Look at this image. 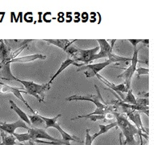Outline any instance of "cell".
Here are the masks:
<instances>
[{
	"instance_id": "obj_1",
	"label": "cell",
	"mask_w": 160,
	"mask_h": 145,
	"mask_svg": "<svg viewBox=\"0 0 160 145\" xmlns=\"http://www.w3.org/2000/svg\"><path fill=\"white\" fill-rule=\"evenodd\" d=\"M115 118L116 120L117 126H118L122 133L126 138V144L128 145H135V136L136 134H138V130L136 128V127L132 125L130 123L128 118L124 116L123 115L118 114V113L115 112Z\"/></svg>"
},
{
	"instance_id": "obj_2",
	"label": "cell",
	"mask_w": 160,
	"mask_h": 145,
	"mask_svg": "<svg viewBox=\"0 0 160 145\" xmlns=\"http://www.w3.org/2000/svg\"><path fill=\"white\" fill-rule=\"evenodd\" d=\"M97 42L99 44V51L92 57L91 62L101 58H108V60H110L111 63L129 62L131 60V58L118 56L115 53H113V48L111 47V44L106 39H97Z\"/></svg>"
},
{
	"instance_id": "obj_3",
	"label": "cell",
	"mask_w": 160,
	"mask_h": 145,
	"mask_svg": "<svg viewBox=\"0 0 160 145\" xmlns=\"http://www.w3.org/2000/svg\"><path fill=\"white\" fill-rule=\"evenodd\" d=\"M17 81L21 83L24 86L27 94H29L31 96H34L40 103L44 102L43 98L44 96H45L44 92L47 90H49L51 88V87L48 86V84H35V83H34L32 81H26V80H19V79H17Z\"/></svg>"
},
{
	"instance_id": "obj_4",
	"label": "cell",
	"mask_w": 160,
	"mask_h": 145,
	"mask_svg": "<svg viewBox=\"0 0 160 145\" xmlns=\"http://www.w3.org/2000/svg\"><path fill=\"white\" fill-rule=\"evenodd\" d=\"M95 87L96 88L97 96L94 95H86V96H71L68 98H67L68 101H73V100H83V101H91L95 103L96 106V108H103L108 105V103H106L102 97L101 96L100 91L98 90V87L97 85H95Z\"/></svg>"
},
{
	"instance_id": "obj_5",
	"label": "cell",
	"mask_w": 160,
	"mask_h": 145,
	"mask_svg": "<svg viewBox=\"0 0 160 145\" xmlns=\"http://www.w3.org/2000/svg\"><path fill=\"white\" fill-rule=\"evenodd\" d=\"M138 49L135 48V51H134V54H133V56L131 58V65L130 67H128V68H127L125 70L123 73H122L121 75H119L118 76V78H123L125 80V85L126 88L128 90L131 89V79H132L133 75L135 73V71H136V66L137 63H138Z\"/></svg>"
},
{
	"instance_id": "obj_6",
	"label": "cell",
	"mask_w": 160,
	"mask_h": 145,
	"mask_svg": "<svg viewBox=\"0 0 160 145\" xmlns=\"http://www.w3.org/2000/svg\"><path fill=\"white\" fill-rule=\"evenodd\" d=\"M111 64H112V63L108 60L107 61L103 62V63L88 64V65L82 66L79 69L77 70V71H83L87 78H91V77L97 75L100 71H102V69L105 68L106 67H108Z\"/></svg>"
},
{
	"instance_id": "obj_7",
	"label": "cell",
	"mask_w": 160,
	"mask_h": 145,
	"mask_svg": "<svg viewBox=\"0 0 160 145\" xmlns=\"http://www.w3.org/2000/svg\"><path fill=\"white\" fill-rule=\"evenodd\" d=\"M28 133H29L30 136H31V140H38L41 139L43 140H50L51 142H55V143H59L62 145H64L63 141L59 139H56V138L52 137L50 136L45 129L42 128H37V127H30L28 129Z\"/></svg>"
},
{
	"instance_id": "obj_8",
	"label": "cell",
	"mask_w": 160,
	"mask_h": 145,
	"mask_svg": "<svg viewBox=\"0 0 160 145\" xmlns=\"http://www.w3.org/2000/svg\"><path fill=\"white\" fill-rule=\"evenodd\" d=\"M0 84L2 85V87L0 88V91H1V92L13 93V94L15 95V96H16L18 100H21V101H22V103H23L24 104L27 106V107H28V108H29V110L31 111V112H32L33 114H37V111H35V110H33V109L31 108V107L29 105V104H28V102H27V100H26L25 99L23 98V96H22V93H26V94H27L26 91L22 90V89H23V88H18V87H11V86L7 85V84H3V83H0Z\"/></svg>"
},
{
	"instance_id": "obj_9",
	"label": "cell",
	"mask_w": 160,
	"mask_h": 145,
	"mask_svg": "<svg viewBox=\"0 0 160 145\" xmlns=\"http://www.w3.org/2000/svg\"><path fill=\"white\" fill-rule=\"evenodd\" d=\"M99 51V47H96L92 49L88 50H81L78 49V51L75 55H73V60L75 62L80 61L84 63L83 64L88 65L89 63H91V59L92 57L98 53Z\"/></svg>"
},
{
	"instance_id": "obj_10",
	"label": "cell",
	"mask_w": 160,
	"mask_h": 145,
	"mask_svg": "<svg viewBox=\"0 0 160 145\" xmlns=\"http://www.w3.org/2000/svg\"><path fill=\"white\" fill-rule=\"evenodd\" d=\"M18 127H22V128L27 129V130H28V129L30 128L29 126L21 120L11 123H2V122H0V130L4 132L8 133V134L10 135L14 134V133L15 132V130H16L17 128H18Z\"/></svg>"
},
{
	"instance_id": "obj_11",
	"label": "cell",
	"mask_w": 160,
	"mask_h": 145,
	"mask_svg": "<svg viewBox=\"0 0 160 145\" xmlns=\"http://www.w3.org/2000/svg\"><path fill=\"white\" fill-rule=\"evenodd\" d=\"M122 111L127 114V116H128V118L130 119V120H131L133 123H135V126L136 127V128L138 129V131H142V132H144L145 133L148 134V133L147 132V131L144 129L142 121H141L140 114L138 111H132V110H130V109H123Z\"/></svg>"
},
{
	"instance_id": "obj_12",
	"label": "cell",
	"mask_w": 160,
	"mask_h": 145,
	"mask_svg": "<svg viewBox=\"0 0 160 145\" xmlns=\"http://www.w3.org/2000/svg\"><path fill=\"white\" fill-rule=\"evenodd\" d=\"M96 76H97V78L99 79V80H101V81H102V83H104V84H105L106 85L108 86L110 89H112V90H114V91H115V92L118 93V94L120 96V99H121V100H122V99H123V97H122V93H125V92L128 93V90L127 88H126L125 84H118V85H115V84H111V82L108 81V80H107V79H105V78H103V77H102V76H101L100 75L98 74L96 75Z\"/></svg>"
},
{
	"instance_id": "obj_13",
	"label": "cell",
	"mask_w": 160,
	"mask_h": 145,
	"mask_svg": "<svg viewBox=\"0 0 160 145\" xmlns=\"http://www.w3.org/2000/svg\"><path fill=\"white\" fill-rule=\"evenodd\" d=\"M11 64L10 63V61L5 62V63H1V64H0L1 75H2V76H1L0 79H2V80H10V81H12V80L17 81V79L18 78L14 76L12 73H11Z\"/></svg>"
},
{
	"instance_id": "obj_14",
	"label": "cell",
	"mask_w": 160,
	"mask_h": 145,
	"mask_svg": "<svg viewBox=\"0 0 160 145\" xmlns=\"http://www.w3.org/2000/svg\"><path fill=\"white\" fill-rule=\"evenodd\" d=\"M55 128H56L57 130L59 132V133L61 134V136H62V140L63 141L64 145H71V143H70L71 141L78 142V143H83L82 141L79 140V139H78V137H76V136H72V135L69 134V133H68L67 132H65V131H64L62 127H60L58 123H56V125H55Z\"/></svg>"
},
{
	"instance_id": "obj_15",
	"label": "cell",
	"mask_w": 160,
	"mask_h": 145,
	"mask_svg": "<svg viewBox=\"0 0 160 145\" xmlns=\"http://www.w3.org/2000/svg\"><path fill=\"white\" fill-rule=\"evenodd\" d=\"M71 65L83 66V64H76V62L74 61V60H73L72 59L68 58V59H67V60H65V61L62 62V64H61V66H60V67H59V68H58V71H56V73H55V74L54 75H53L52 77H51V80H50V81L48 83V86H51V83H52V82L54 81V80H55V79L57 78V76H58V75L61 74V73H62V71H63L66 68H67V67H69V66H71Z\"/></svg>"
},
{
	"instance_id": "obj_16",
	"label": "cell",
	"mask_w": 160,
	"mask_h": 145,
	"mask_svg": "<svg viewBox=\"0 0 160 145\" xmlns=\"http://www.w3.org/2000/svg\"><path fill=\"white\" fill-rule=\"evenodd\" d=\"M46 58L47 56L42 54H31V55H27V56L13 59V60H10V63L11 64L12 63H28V62H31L36 60H46Z\"/></svg>"
},
{
	"instance_id": "obj_17",
	"label": "cell",
	"mask_w": 160,
	"mask_h": 145,
	"mask_svg": "<svg viewBox=\"0 0 160 145\" xmlns=\"http://www.w3.org/2000/svg\"><path fill=\"white\" fill-rule=\"evenodd\" d=\"M9 102H10V103H11V108L12 109L13 111H15V113H16V114L19 116L20 120H22L24 123H27V124H28V125L31 127V122H30L29 117H28V115L26 114V113L24 112L22 110H21V108H19V107H18V106L15 104V103L13 101V100H11Z\"/></svg>"
},
{
	"instance_id": "obj_18",
	"label": "cell",
	"mask_w": 160,
	"mask_h": 145,
	"mask_svg": "<svg viewBox=\"0 0 160 145\" xmlns=\"http://www.w3.org/2000/svg\"><path fill=\"white\" fill-rule=\"evenodd\" d=\"M44 41L48 42V44H50L56 46V47H59V48L62 49L63 51H66L67 48H68L69 46L72 45L73 43L75 42L76 40L70 41V40H67V39H44Z\"/></svg>"
},
{
	"instance_id": "obj_19",
	"label": "cell",
	"mask_w": 160,
	"mask_h": 145,
	"mask_svg": "<svg viewBox=\"0 0 160 145\" xmlns=\"http://www.w3.org/2000/svg\"><path fill=\"white\" fill-rule=\"evenodd\" d=\"M0 58L2 62L1 63H5L11 60V51L8 45L4 43V40H0Z\"/></svg>"
},
{
	"instance_id": "obj_20",
	"label": "cell",
	"mask_w": 160,
	"mask_h": 145,
	"mask_svg": "<svg viewBox=\"0 0 160 145\" xmlns=\"http://www.w3.org/2000/svg\"><path fill=\"white\" fill-rule=\"evenodd\" d=\"M29 117L30 122L31 123V126L33 127H37V128H40V127H45V123H44L43 120L41 119L40 115L33 114L31 116H28Z\"/></svg>"
},
{
	"instance_id": "obj_21",
	"label": "cell",
	"mask_w": 160,
	"mask_h": 145,
	"mask_svg": "<svg viewBox=\"0 0 160 145\" xmlns=\"http://www.w3.org/2000/svg\"><path fill=\"white\" fill-rule=\"evenodd\" d=\"M116 126H117L116 122H112V123H110L109 124H107V125L98 124V127H99V129H100L99 132H98V133L94 134L93 136H94V137L95 138L98 137V136H101V135L105 134V133H107L108 132H109V130H111V129L113 128V127H116Z\"/></svg>"
},
{
	"instance_id": "obj_22",
	"label": "cell",
	"mask_w": 160,
	"mask_h": 145,
	"mask_svg": "<svg viewBox=\"0 0 160 145\" xmlns=\"http://www.w3.org/2000/svg\"><path fill=\"white\" fill-rule=\"evenodd\" d=\"M61 116H62V114H58V116H56L54 118H48V117H45V116H40V117L45 123V129H48L49 127H55L57 123V120Z\"/></svg>"
},
{
	"instance_id": "obj_23",
	"label": "cell",
	"mask_w": 160,
	"mask_h": 145,
	"mask_svg": "<svg viewBox=\"0 0 160 145\" xmlns=\"http://www.w3.org/2000/svg\"><path fill=\"white\" fill-rule=\"evenodd\" d=\"M1 136H2V143L3 145H15L16 144V139L13 135L7 136L4 132L1 131Z\"/></svg>"
},
{
	"instance_id": "obj_24",
	"label": "cell",
	"mask_w": 160,
	"mask_h": 145,
	"mask_svg": "<svg viewBox=\"0 0 160 145\" xmlns=\"http://www.w3.org/2000/svg\"><path fill=\"white\" fill-rule=\"evenodd\" d=\"M122 102L126 103H129V104H133V105H135L136 104V99H135V96L133 94L132 89H130L128 91V95L126 96L125 98H123V100H122Z\"/></svg>"
},
{
	"instance_id": "obj_25",
	"label": "cell",
	"mask_w": 160,
	"mask_h": 145,
	"mask_svg": "<svg viewBox=\"0 0 160 145\" xmlns=\"http://www.w3.org/2000/svg\"><path fill=\"white\" fill-rule=\"evenodd\" d=\"M13 136H15L16 140H18L19 142H28L31 140V136H30L29 133H22V134H17V133H14Z\"/></svg>"
},
{
	"instance_id": "obj_26",
	"label": "cell",
	"mask_w": 160,
	"mask_h": 145,
	"mask_svg": "<svg viewBox=\"0 0 160 145\" xmlns=\"http://www.w3.org/2000/svg\"><path fill=\"white\" fill-rule=\"evenodd\" d=\"M95 138L94 137V136H91L90 135V130L89 129H87L86 130V139H85V145H92L93 141L95 140Z\"/></svg>"
},
{
	"instance_id": "obj_27",
	"label": "cell",
	"mask_w": 160,
	"mask_h": 145,
	"mask_svg": "<svg viewBox=\"0 0 160 145\" xmlns=\"http://www.w3.org/2000/svg\"><path fill=\"white\" fill-rule=\"evenodd\" d=\"M149 104V100L148 98H139L136 100V104L138 106H143V107H148Z\"/></svg>"
},
{
	"instance_id": "obj_28",
	"label": "cell",
	"mask_w": 160,
	"mask_h": 145,
	"mask_svg": "<svg viewBox=\"0 0 160 145\" xmlns=\"http://www.w3.org/2000/svg\"><path fill=\"white\" fill-rule=\"evenodd\" d=\"M136 71H137V73H138V79L139 78L140 75H142L149 74V69L144 68V67H141L136 68Z\"/></svg>"
},
{
	"instance_id": "obj_29",
	"label": "cell",
	"mask_w": 160,
	"mask_h": 145,
	"mask_svg": "<svg viewBox=\"0 0 160 145\" xmlns=\"http://www.w3.org/2000/svg\"><path fill=\"white\" fill-rule=\"evenodd\" d=\"M141 40L142 39H128V41L132 44L133 47H135V49L137 47V44H139V43H141Z\"/></svg>"
},
{
	"instance_id": "obj_30",
	"label": "cell",
	"mask_w": 160,
	"mask_h": 145,
	"mask_svg": "<svg viewBox=\"0 0 160 145\" xmlns=\"http://www.w3.org/2000/svg\"><path fill=\"white\" fill-rule=\"evenodd\" d=\"M24 145H35V142H34L33 140H30V141L26 142Z\"/></svg>"
},
{
	"instance_id": "obj_31",
	"label": "cell",
	"mask_w": 160,
	"mask_h": 145,
	"mask_svg": "<svg viewBox=\"0 0 160 145\" xmlns=\"http://www.w3.org/2000/svg\"><path fill=\"white\" fill-rule=\"evenodd\" d=\"M141 43H143L145 45H148V44H149V40H148V39H142V40H141Z\"/></svg>"
},
{
	"instance_id": "obj_32",
	"label": "cell",
	"mask_w": 160,
	"mask_h": 145,
	"mask_svg": "<svg viewBox=\"0 0 160 145\" xmlns=\"http://www.w3.org/2000/svg\"><path fill=\"white\" fill-rule=\"evenodd\" d=\"M22 13L20 12L19 14H18V17H20V22H22Z\"/></svg>"
},
{
	"instance_id": "obj_33",
	"label": "cell",
	"mask_w": 160,
	"mask_h": 145,
	"mask_svg": "<svg viewBox=\"0 0 160 145\" xmlns=\"http://www.w3.org/2000/svg\"><path fill=\"white\" fill-rule=\"evenodd\" d=\"M0 77H1V76H0Z\"/></svg>"
}]
</instances>
